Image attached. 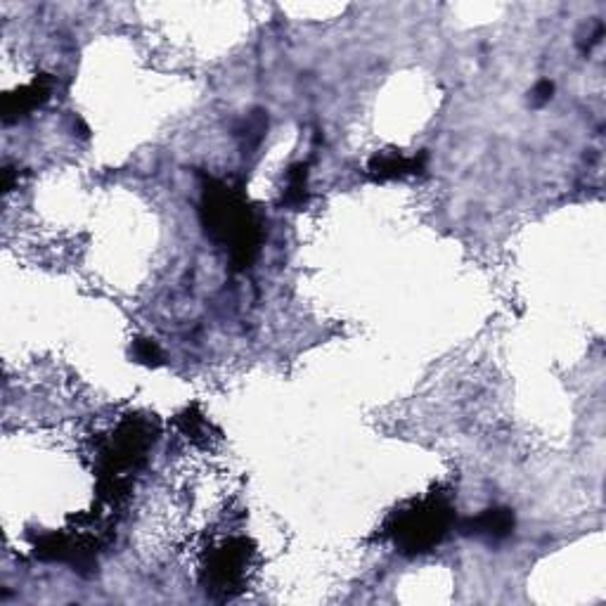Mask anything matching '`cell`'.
<instances>
[{"instance_id":"obj_1","label":"cell","mask_w":606,"mask_h":606,"mask_svg":"<svg viewBox=\"0 0 606 606\" xmlns=\"http://www.w3.org/2000/svg\"><path fill=\"white\" fill-rule=\"evenodd\" d=\"M199 214L206 235L228 249L232 266L244 270L254 263L261 244V225L240 190L221 180H209L204 185Z\"/></svg>"},{"instance_id":"obj_2","label":"cell","mask_w":606,"mask_h":606,"mask_svg":"<svg viewBox=\"0 0 606 606\" xmlns=\"http://www.w3.org/2000/svg\"><path fill=\"white\" fill-rule=\"evenodd\" d=\"M453 524L455 512L446 495L431 493L393 514L386 533L391 535L398 552L417 557L441 545Z\"/></svg>"},{"instance_id":"obj_3","label":"cell","mask_w":606,"mask_h":606,"mask_svg":"<svg viewBox=\"0 0 606 606\" xmlns=\"http://www.w3.org/2000/svg\"><path fill=\"white\" fill-rule=\"evenodd\" d=\"M251 559V545L244 538H232L206 554L202 583L214 597H235L242 590Z\"/></svg>"},{"instance_id":"obj_4","label":"cell","mask_w":606,"mask_h":606,"mask_svg":"<svg viewBox=\"0 0 606 606\" xmlns=\"http://www.w3.org/2000/svg\"><path fill=\"white\" fill-rule=\"evenodd\" d=\"M50 93H53V79L50 76H36L34 81L29 83V86L15 90V93L5 95L3 100V119L5 124H12V121L22 119V116H27L34 112L36 107H41L45 100L50 98Z\"/></svg>"},{"instance_id":"obj_5","label":"cell","mask_w":606,"mask_h":606,"mask_svg":"<svg viewBox=\"0 0 606 606\" xmlns=\"http://www.w3.org/2000/svg\"><path fill=\"white\" fill-rule=\"evenodd\" d=\"M514 531V512L507 507H491L479 517L462 521L464 535H476L486 540H505Z\"/></svg>"},{"instance_id":"obj_6","label":"cell","mask_w":606,"mask_h":606,"mask_svg":"<svg viewBox=\"0 0 606 606\" xmlns=\"http://www.w3.org/2000/svg\"><path fill=\"white\" fill-rule=\"evenodd\" d=\"M424 159H427L424 154H419V157H405V154L398 152H379L370 159V164H367V173L375 180L412 176V173H422Z\"/></svg>"},{"instance_id":"obj_7","label":"cell","mask_w":606,"mask_h":606,"mask_svg":"<svg viewBox=\"0 0 606 606\" xmlns=\"http://www.w3.org/2000/svg\"><path fill=\"white\" fill-rule=\"evenodd\" d=\"M306 180H308V166L306 164H296L287 171V188L285 195H282V202L289 206H301L306 202Z\"/></svg>"},{"instance_id":"obj_8","label":"cell","mask_w":606,"mask_h":606,"mask_svg":"<svg viewBox=\"0 0 606 606\" xmlns=\"http://www.w3.org/2000/svg\"><path fill=\"white\" fill-rule=\"evenodd\" d=\"M178 427L185 436L192 438V441H202L206 434V419H204V415H199V412L192 408V410H185L183 415L178 417Z\"/></svg>"},{"instance_id":"obj_9","label":"cell","mask_w":606,"mask_h":606,"mask_svg":"<svg viewBox=\"0 0 606 606\" xmlns=\"http://www.w3.org/2000/svg\"><path fill=\"white\" fill-rule=\"evenodd\" d=\"M133 358L147 367H157L161 363V348L152 339H138L133 344Z\"/></svg>"},{"instance_id":"obj_10","label":"cell","mask_w":606,"mask_h":606,"mask_svg":"<svg viewBox=\"0 0 606 606\" xmlns=\"http://www.w3.org/2000/svg\"><path fill=\"white\" fill-rule=\"evenodd\" d=\"M552 93H554V86H552V83H550V81H540L538 86L533 88L531 100L535 102V105H545V102H550Z\"/></svg>"},{"instance_id":"obj_11","label":"cell","mask_w":606,"mask_h":606,"mask_svg":"<svg viewBox=\"0 0 606 606\" xmlns=\"http://www.w3.org/2000/svg\"><path fill=\"white\" fill-rule=\"evenodd\" d=\"M12 185H15V169H5L3 171V192H10Z\"/></svg>"}]
</instances>
